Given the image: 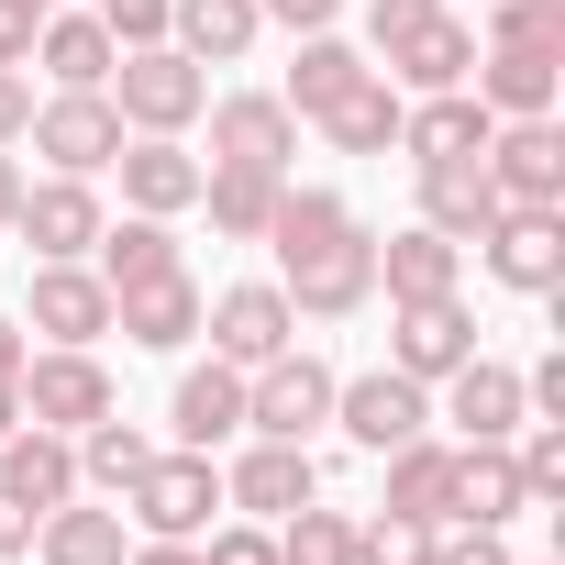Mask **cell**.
Segmentation results:
<instances>
[{
  "instance_id": "obj_7",
  "label": "cell",
  "mask_w": 565,
  "mask_h": 565,
  "mask_svg": "<svg viewBox=\"0 0 565 565\" xmlns=\"http://www.w3.org/2000/svg\"><path fill=\"white\" fill-rule=\"evenodd\" d=\"M333 422H344V444L399 455L411 433H433V388L399 377V366H366V377H333Z\"/></svg>"
},
{
  "instance_id": "obj_21",
  "label": "cell",
  "mask_w": 565,
  "mask_h": 565,
  "mask_svg": "<svg viewBox=\"0 0 565 565\" xmlns=\"http://www.w3.org/2000/svg\"><path fill=\"white\" fill-rule=\"evenodd\" d=\"M466 89H477L499 122H532V111H554V89H565V56H543V45H477Z\"/></svg>"
},
{
  "instance_id": "obj_22",
  "label": "cell",
  "mask_w": 565,
  "mask_h": 565,
  "mask_svg": "<svg viewBox=\"0 0 565 565\" xmlns=\"http://www.w3.org/2000/svg\"><path fill=\"white\" fill-rule=\"evenodd\" d=\"M167 433L189 444V455H222L233 433H244V366H178V399H167Z\"/></svg>"
},
{
  "instance_id": "obj_1",
  "label": "cell",
  "mask_w": 565,
  "mask_h": 565,
  "mask_svg": "<svg viewBox=\"0 0 565 565\" xmlns=\"http://www.w3.org/2000/svg\"><path fill=\"white\" fill-rule=\"evenodd\" d=\"M266 244H277V289H289L300 322H355V311L377 300V233L355 222L344 189H300V178H289Z\"/></svg>"
},
{
  "instance_id": "obj_5",
  "label": "cell",
  "mask_w": 565,
  "mask_h": 565,
  "mask_svg": "<svg viewBox=\"0 0 565 565\" xmlns=\"http://www.w3.org/2000/svg\"><path fill=\"white\" fill-rule=\"evenodd\" d=\"M322 422H333V366H322L311 344L244 366V433H266V444H311Z\"/></svg>"
},
{
  "instance_id": "obj_18",
  "label": "cell",
  "mask_w": 565,
  "mask_h": 565,
  "mask_svg": "<svg viewBox=\"0 0 565 565\" xmlns=\"http://www.w3.org/2000/svg\"><path fill=\"white\" fill-rule=\"evenodd\" d=\"M488 100L477 89H422V100H399V156L411 167H455V156H488Z\"/></svg>"
},
{
  "instance_id": "obj_27",
  "label": "cell",
  "mask_w": 565,
  "mask_h": 565,
  "mask_svg": "<svg viewBox=\"0 0 565 565\" xmlns=\"http://www.w3.org/2000/svg\"><path fill=\"white\" fill-rule=\"evenodd\" d=\"M532 499H521V466H510V444H455V499H444V521H477V532H510Z\"/></svg>"
},
{
  "instance_id": "obj_23",
  "label": "cell",
  "mask_w": 565,
  "mask_h": 565,
  "mask_svg": "<svg viewBox=\"0 0 565 565\" xmlns=\"http://www.w3.org/2000/svg\"><path fill=\"white\" fill-rule=\"evenodd\" d=\"M377 289H388V300H444V289H466V244L433 233V222L377 233Z\"/></svg>"
},
{
  "instance_id": "obj_19",
  "label": "cell",
  "mask_w": 565,
  "mask_h": 565,
  "mask_svg": "<svg viewBox=\"0 0 565 565\" xmlns=\"http://www.w3.org/2000/svg\"><path fill=\"white\" fill-rule=\"evenodd\" d=\"M111 178H122V211H156V222H178V211L200 200V156H189V134H122Z\"/></svg>"
},
{
  "instance_id": "obj_10",
  "label": "cell",
  "mask_w": 565,
  "mask_h": 565,
  "mask_svg": "<svg viewBox=\"0 0 565 565\" xmlns=\"http://www.w3.org/2000/svg\"><path fill=\"white\" fill-rule=\"evenodd\" d=\"M488 178H499V200H521V211H565V122L554 111H532V122H488V156H477Z\"/></svg>"
},
{
  "instance_id": "obj_6",
  "label": "cell",
  "mask_w": 565,
  "mask_h": 565,
  "mask_svg": "<svg viewBox=\"0 0 565 565\" xmlns=\"http://www.w3.org/2000/svg\"><path fill=\"white\" fill-rule=\"evenodd\" d=\"M23 422H45V433H89L100 411H122V388H111V366H100V344H45V355H23Z\"/></svg>"
},
{
  "instance_id": "obj_49",
  "label": "cell",
  "mask_w": 565,
  "mask_h": 565,
  "mask_svg": "<svg viewBox=\"0 0 565 565\" xmlns=\"http://www.w3.org/2000/svg\"><path fill=\"white\" fill-rule=\"evenodd\" d=\"M12 211H23V156L0 145V233H12Z\"/></svg>"
},
{
  "instance_id": "obj_15",
  "label": "cell",
  "mask_w": 565,
  "mask_h": 565,
  "mask_svg": "<svg viewBox=\"0 0 565 565\" xmlns=\"http://www.w3.org/2000/svg\"><path fill=\"white\" fill-rule=\"evenodd\" d=\"M100 189L89 178H23V211H12V233L34 244V266H67V255H89L100 244Z\"/></svg>"
},
{
  "instance_id": "obj_31",
  "label": "cell",
  "mask_w": 565,
  "mask_h": 565,
  "mask_svg": "<svg viewBox=\"0 0 565 565\" xmlns=\"http://www.w3.org/2000/svg\"><path fill=\"white\" fill-rule=\"evenodd\" d=\"M111 56H122V45H111L100 12H45V23H34V67H45L56 89H100Z\"/></svg>"
},
{
  "instance_id": "obj_52",
  "label": "cell",
  "mask_w": 565,
  "mask_h": 565,
  "mask_svg": "<svg viewBox=\"0 0 565 565\" xmlns=\"http://www.w3.org/2000/svg\"><path fill=\"white\" fill-rule=\"evenodd\" d=\"M23 12H34V23H45V12H56V0H23Z\"/></svg>"
},
{
  "instance_id": "obj_12",
  "label": "cell",
  "mask_w": 565,
  "mask_h": 565,
  "mask_svg": "<svg viewBox=\"0 0 565 565\" xmlns=\"http://www.w3.org/2000/svg\"><path fill=\"white\" fill-rule=\"evenodd\" d=\"M433 422H455V444H510V433L532 422V399H521V366H499V355H466L455 377H433Z\"/></svg>"
},
{
  "instance_id": "obj_28",
  "label": "cell",
  "mask_w": 565,
  "mask_h": 565,
  "mask_svg": "<svg viewBox=\"0 0 565 565\" xmlns=\"http://www.w3.org/2000/svg\"><path fill=\"white\" fill-rule=\"evenodd\" d=\"M89 266H100V289H145V277L189 266V244H178V222H156V211H122V222H100Z\"/></svg>"
},
{
  "instance_id": "obj_16",
  "label": "cell",
  "mask_w": 565,
  "mask_h": 565,
  "mask_svg": "<svg viewBox=\"0 0 565 565\" xmlns=\"http://www.w3.org/2000/svg\"><path fill=\"white\" fill-rule=\"evenodd\" d=\"M23 333H45V344H100V333H111V289H100V266H89V255H67V266H34Z\"/></svg>"
},
{
  "instance_id": "obj_47",
  "label": "cell",
  "mask_w": 565,
  "mask_h": 565,
  "mask_svg": "<svg viewBox=\"0 0 565 565\" xmlns=\"http://www.w3.org/2000/svg\"><path fill=\"white\" fill-rule=\"evenodd\" d=\"M23 554H34V510L0 488V565H23Z\"/></svg>"
},
{
  "instance_id": "obj_48",
  "label": "cell",
  "mask_w": 565,
  "mask_h": 565,
  "mask_svg": "<svg viewBox=\"0 0 565 565\" xmlns=\"http://www.w3.org/2000/svg\"><path fill=\"white\" fill-rule=\"evenodd\" d=\"M122 565H200V543H145V532H134V554H122Z\"/></svg>"
},
{
  "instance_id": "obj_39",
  "label": "cell",
  "mask_w": 565,
  "mask_h": 565,
  "mask_svg": "<svg viewBox=\"0 0 565 565\" xmlns=\"http://www.w3.org/2000/svg\"><path fill=\"white\" fill-rule=\"evenodd\" d=\"M477 45H543V56H565V0H488Z\"/></svg>"
},
{
  "instance_id": "obj_26",
  "label": "cell",
  "mask_w": 565,
  "mask_h": 565,
  "mask_svg": "<svg viewBox=\"0 0 565 565\" xmlns=\"http://www.w3.org/2000/svg\"><path fill=\"white\" fill-rule=\"evenodd\" d=\"M277 200H289V178H277V167H200V200H189V211H211L222 244H266Z\"/></svg>"
},
{
  "instance_id": "obj_9",
  "label": "cell",
  "mask_w": 565,
  "mask_h": 565,
  "mask_svg": "<svg viewBox=\"0 0 565 565\" xmlns=\"http://www.w3.org/2000/svg\"><path fill=\"white\" fill-rule=\"evenodd\" d=\"M200 122H211V167H277L289 178V156H300V111L277 89H222V100H200Z\"/></svg>"
},
{
  "instance_id": "obj_40",
  "label": "cell",
  "mask_w": 565,
  "mask_h": 565,
  "mask_svg": "<svg viewBox=\"0 0 565 565\" xmlns=\"http://www.w3.org/2000/svg\"><path fill=\"white\" fill-rule=\"evenodd\" d=\"M200 565H277V521H211Z\"/></svg>"
},
{
  "instance_id": "obj_35",
  "label": "cell",
  "mask_w": 565,
  "mask_h": 565,
  "mask_svg": "<svg viewBox=\"0 0 565 565\" xmlns=\"http://www.w3.org/2000/svg\"><path fill=\"white\" fill-rule=\"evenodd\" d=\"M377 466H388L377 510H411V521H444V499H455V444L411 433V444H399V455H377Z\"/></svg>"
},
{
  "instance_id": "obj_44",
  "label": "cell",
  "mask_w": 565,
  "mask_h": 565,
  "mask_svg": "<svg viewBox=\"0 0 565 565\" xmlns=\"http://www.w3.org/2000/svg\"><path fill=\"white\" fill-rule=\"evenodd\" d=\"M255 23H277V34H333L344 0H255Z\"/></svg>"
},
{
  "instance_id": "obj_43",
  "label": "cell",
  "mask_w": 565,
  "mask_h": 565,
  "mask_svg": "<svg viewBox=\"0 0 565 565\" xmlns=\"http://www.w3.org/2000/svg\"><path fill=\"white\" fill-rule=\"evenodd\" d=\"M433 12H444V0H366V56H388V45H399L411 23H433Z\"/></svg>"
},
{
  "instance_id": "obj_41",
  "label": "cell",
  "mask_w": 565,
  "mask_h": 565,
  "mask_svg": "<svg viewBox=\"0 0 565 565\" xmlns=\"http://www.w3.org/2000/svg\"><path fill=\"white\" fill-rule=\"evenodd\" d=\"M433 565H521V554H510L499 532H477V521H444V532H433Z\"/></svg>"
},
{
  "instance_id": "obj_42",
  "label": "cell",
  "mask_w": 565,
  "mask_h": 565,
  "mask_svg": "<svg viewBox=\"0 0 565 565\" xmlns=\"http://www.w3.org/2000/svg\"><path fill=\"white\" fill-rule=\"evenodd\" d=\"M111 23V45H167V0H89Z\"/></svg>"
},
{
  "instance_id": "obj_45",
  "label": "cell",
  "mask_w": 565,
  "mask_h": 565,
  "mask_svg": "<svg viewBox=\"0 0 565 565\" xmlns=\"http://www.w3.org/2000/svg\"><path fill=\"white\" fill-rule=\"evenodd\" d=\"M23 122H34V78L0 67V145H23Z\"/></svg>"
},
{
  "instance_id": "obj_33",
  "label": "cell",
  "mask_w": 565,
  "mask_h": 565,
  "mask_svg": "<svg viewBox=\"0 0 565 565\" xmlns=\"http://www.w3.org/2000/svg\"><path fill=\"white\" fill-rule=\"evenodd\" d=\"M289 45H300V56H289V78H277V100H289L300 122L333 111V100L366 78V45H344V34H289Z\"/></svg>"
},
{
  "instance_id": "obj_29",
  "label": "cell",
  "mask_w": 565,
  "mask_h": 565,
  "mask_svg": "<svg viewBox=\"0 0 565 565\" xmlns=\"http://www.w3.org/2000/svg\"><path fill=\"white\" fill-rule=\"evenodd\" d=\"M411 178H422V222H433V233H455V244H477V233L510 211V200H499V178H488L477 156H455V167H411Z\"/></svg>"
},
{
  "instance_id": "obj_36",
  "label": "cell",
  "mask_w": 565,
  "mask_h": 565,
  "mask_svg": "<svg viewBox=\"0 0 565 565\" xmlns=\"http://www.w3.org/2000/svg\"><path fill=\"white\" fill-rule=\"evenodd\" d=\"M277 565H355V510L300 499L289 521H277Z\"/></svg>"
},
{
  "instance_id": "obj_34",
  "label": "cell",
  "mask_w": 565,
  "mask_h": 565,
  "mask_svg": "<svg viewBox=\"0 0 565 565\" xmlns=\"http://www.w3.org/2000/svg\"><path fill=\"white\" fill-rule=\"evenodd\" d=\"M311 122H322V145H333V156H399V89H388L377 67H366L333 111H311Z\"/></svg>"
},
{
  "instance_id": "obj_37",
  "label": "cell",
  "mask_w": 565,
  "mask_h": 565,
  "mask_svg": "<svg viewBox=\"0 0 565 565\" xmlns=\"http://www.w3.org/2000/svg\"><path fill=\"white\" fill-rule=\"evenodd\" d=\"M510 466H521V499L554 510V499H565V422H521V433H510Z\"/></svg>"
},
{
  "instance_id": "obj_50",
  "label": "cell",
  "mask_w": 565,
  "mask_h": 565,
  "mask_svg": "<svg viewBox=\"0 0 565 565\" xmlns=\"http://www.w3.org/2000/svg\"><path fill=\"white\" fill-rule=\"evenodd\" d=\"M23 355H34V333H23L12 311H0V377H23Z\"/></svg>"
},
{
  "instance_id": "obj_32",
  "label": "cell",
  "mask_w": 565,
  "mask_h": 565,
  "mask_svg": "<svg viewBox=\"0 0 565 565\" xmlns=\"http://www.w3.org/2000/svg\"><path fill=\"white\" fill-rule=\"evenodd\" d=\"M67 444H78V488H89V499H111V510H122V488L156 466V433H145V422H122V411H100V422H89V433H67Z\"/></svg>"
},
{
  "instance_id": "obj_51",
  "label": "cell",
  "mask_w": 565,
  "mask_h": 565,
  "mask_svg": "<svg viewBox=\"0 0 565 565\" xmlns=\"http://www.w3.org/2000/svg\"><path fill=\"white\" fill-rule=\"evenodd\" d=\"M12 422H23V388H12V377H0V433H12Z\"/></svg>"
},
{
  "instance_id": "obj_46",
  "label": "cell",
  "mask_w": 565,
  "mask_h": 565,
  "mask_svg": "<svg viewBox=\"0 0 565 565\" xmlns=\"http://www.w3.org/2000/svg\"><path fill=\"white\" fill-rule=\"evenodd\" d=\"M0 67H34V12L23 0H0Z\"/></svg>"
},
{
  "instance_id": "obj_30",
  "label": "cell",
  "mask_w": 565,
  "mask_h": 565,
  "mask_svg": "<svg viewBox=\"0 0 565 565\" xmlns=\"http://www.w3.org/2000/svg\"><path fill=\"white\" fill-rule=\"evenodd\" d=\"M255 0H167V45L189 56V67H233V56H255Z\"/></svg>"
},
{
  "instance_id": "obj_11",
  "label": "cell",
  "mask_w": 565,
  "mask_h": 565,
  "mask_svg": "<svg viewBox=\"0 0 565 565\" xmlns=\"http://www.w3.org/2000/svg\"><path fill=\"white\" fill-rule=\"evenodd\" d=\"M477 355V311H466V289H444V300H388V366L399 377H455Z\"/></svg>"
},
{
  "instance_id": "obj_2",
  "label": "cell",
  "mask_w": 565,
  "mask_h": 565,
  "mask_svg": "<svg viewBox=\"0 0 565 565\" xmlns=\"http://www.w3.org/2000/svg\"><path fill=\"white\" fill-rule=\"evenodd\" d=\"M222 510H233V499H222V466L189 455V444H156V466L122 488V521H134L145 543H200Z\"/></svg>"
},
{
  "instance_id": "obj_17",
  "label": "cell",
  "mask_w": 565,
  "mask_h": 565,
  "mask_svg": "<svg viewBox=\"0 0 565 565\" xmlns=\"http://www.w3.org/2000/svg\"><path fill=\"white\" fill-rule=\"evenodd\" d=\"M466 67H477V23H466V12H433V23H411V34L377 56V78H388L399 100H422V89H466Z\"/></svg>"
},
{
  "instance_id": "obj_24",
  "label": "cell",
  "mask_w": 565,
  "mask_h": 565,
  "mask_svg": "<svg viewBox=\"0 0 565 565\" xmlns=\"http://www.w3.org/2000/svg\"><path fill=\"white\" fill-rule=\"evenodd\" d=\"M0 488H12V499L45 521L56 499H78V444L45 433V422H12V433H0Z\"/></svg>"
},
{
  "instance_id": "obj_8",
  "label": "cell",
  "mask_w": 565,
  "mask_h": 565,
  "mask_svg": "<svg viewBox=\"0 0 565 565\" xmlns=\"http://www.w3.org/2000/svg\"><path fill=\"white\" fill-rule=\"evenodd\" d=\"M200 333H211L222 366H266V355L300 344V311H289V289H277V277H244V289L200 300Z\"/></svg>"
},
{
  "instance_id": "obj_20",
  "label": "cell",
  "mask_w": 565,
  "mask_h": 565,
  "mask_svg": "<svg viewBox=\"0 0 565 565\" xmlns=\"http://www.w3.org/2000/svg\"><path fill=\"white\" fill-rule=\"evenodd\" d=\"M111 333H122L134 355H178V344L200 333V277L167 266V277H145V289H111Z\"/></svg>"
},
{
  "instance_id": "obj_14",
  "label": "cell",
  "mask_w": 565,
  "mask_h": 565,
  "mask_svg": "<svg viewBox=\"0 0 565 565\" xmlns=\"http://www.w3.org/2000/svg\"><path fill=\"white\" fill-rule=\"evenodd\" d=\"M477 244H488V277H499V289H521V300H554V289H565V211H521V200H510Z\"/></svg>"
},
{
  "instance_id": "obj_3",
  "label": "cell",
  "mask_w": 565,
  "mask_h": 565,
  "mask_svg": "<svg viewBox=\"0 0 565 565\" xmlns=\"http://www.w3.org/2000/svg\"><path fill=\"white\" fill-rule=\"evenodd\" d=\"M100 89H111L122 134H189V122H200V100H211V67H189L178 45H122Z\"/></svg>"
},
{
  "instance_id": "obj_25",
  "label": "cell",
  "mask_w": 565,
  "mask_h": 565,
  "mask_svg": "<svg viewBox=\"0 0 565 565\" xmlns=\"http://www.w3.org/2000/svg\"><path fill=\"white\" fill-rule=\"evenodd\" d=\"M34 554H45V565H122V554H134V521L78 488V499H56V510L34 521Z\"/></svg>"
},
{
  "instance_id": "obj_4",
  "label": "cell",
  "mask_w": 565,
  "mask_h": 565,
  "mask_svg": "<svg viewBox=\"0 0 565 565\" xmlns=\"http://www.w3.org/2000/svg\"><path fill=\"white\" fill-rule=\"evenodd\" d=\"M23 145L45 156V178H111L122 111H111V89H45L34 122H23Z\"/></svg>"
},
{
  "instance_id": "obj_38",
  "label": "cell",
  "mask_w": 565,
  "mask_h": 565,
  "mask_svg": "<svg viewBox=\"0 0 565 565\" xmlns=\"http://www.w3.org/2000/svg\"><path fill=\"white\" fill-rule=\"evenodd\" d=\"M433 532H444V521L377 510V521H355V565H433Z\"/></svg>"
},
{
  "instance_id": "obj_13",
  "label": "cell",
  "mask_w": 565,
  "mask_h": 565,
  "mask_svg": "<svg viewBox=\"0 0 565 565\" xmlns=\"http://www.w3.org/2000/svg\"><path fill=\"white\" fill-rule=\"evenodd\" d=\"M222 499H233L244 521H289L300 499H322V455H311V444H266V433H244V455L222 466Z\"/></svg>"
}]
</instances>
